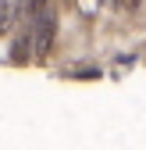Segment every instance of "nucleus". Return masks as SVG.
<instances>
[{
    "label": "nucleus",
    "instance_id": "obj_1",
    "mask_svg": "<svg viewBox=\"0 0 146 150\" xmlns=\"http://www.w3.org/2000/svg\"><path fill=\"white\" fill-rule=\"evenodd\" d=\"M11 22H14V4L11 0H0V32H7Z\"/></svg>",
    "mask_w": 146,
    "mask_h": 150
}]
</instances>
